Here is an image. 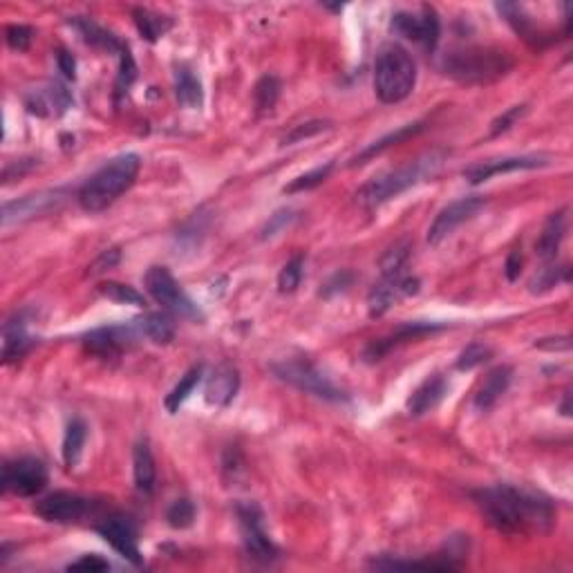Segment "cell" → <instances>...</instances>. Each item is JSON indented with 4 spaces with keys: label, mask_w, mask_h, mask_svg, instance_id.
<instances>
[{
    "label": "cell",
    "mask_w": 573,
    "mask_h": 573,
    "mask_svg": "<svg viewBox=\"0 0 573 573\" xmlns=\"http://www.w3.org/2000/svg\"><path fill=\"white\" fill-rule=\"evenodd\" d=\"M472 497L488 522L504 533H544L553 524V506L546 497L520 491L509 484L482 488Z\"/></svg>",
    "instance_id": "obj_1"
},
{
    "label": "cell",
    "mask_w": 573,
    "mask_h": 573,
    "mask_svg": "<svg viewBox=\"0 0 573 573\" xmlns=\"http://www.w3.org/2000/svg\"><path fill=\"white\" fill-rule=\"evenodd\" d=\"M139 155L126 152L115 157L92 175L78 191L77 200L83 211L102 213L117 202L135 184L139 173Z\"/></svg>",
    "instance_id": "obj_2"
},
{
    "label": "cell",
    "mask_w": 573,
    "mask_h": 573,
    "mask_svg": "<svg viewBox=\"0 0 573 573\" xmlns=\"http://www.w3.org/2000/svg\"><path fill=\"white\" fill-rule=\"evenodd\" d=\"M446 160V152H430V155L422 157L417 161L401 166L397 170H388L383 175H376L370 182L363 184L361 191L356 193V202L365 209H376L381 204L390 202L392 198H399L408 188L417 186V184L426 182L437 170L441 168Z\"/></svg>",
    "instance_id": "obj_3"
},
{
    "label": "cell",
    "mask_w": 573,
    "mask_h": 573,
    "mask_svg": "<svg viewBox=\"0 0 573 573\" xmlns=\"http://www.w3.org/2000/svg\"><path fill=\"white\" fill-rule=\"evenodd\" d=\"M513 59L509 52L493 47H463L441 59V70L462 83H491L509 74Z\"/></svg>",
    "instance_id": "obj_4"
},
{
    "label": "cell",
    "mask_w": 573,
    "mask_h": 573,
    "mask_svg": "<svg viewBox=\"0 0 573 573\" xmlns=\"http://www.w3.org/2000/svg\"><path fill=\"white\" fill-rule=\"evenodd\" d=\"M417 83V65L410 52L401 45L381 47L374 63V92L383 103H399Z\"/></svg>",
    "instance_id": "obj_5"
},
{
    "label": "cell",
    "mask_w": 573,
    "mask_h": 573,
    "mask_svg": "<svg viewBox=\"0 0 573 573\" xmlns=\"http://www.w3.org/2000/svg\"><path fill=\"white\" fill-rule=\"evenodd\" d=\"M274 374L280 381L290 383V386L299 388V390L309 392V395L318 397L325 401H348V395L343 390L334 386L330 381V376L323 374L316 365L307 361H282L271 365Z\"/></svg>",
    "instance_id": "obj_6"
},
{
    "label": "cell",
    "mask_w": 573,
    "mask_h": 573,
    "mask_svg": "<svg viewBox=\"0 0 573 573\" xmlns=\"http://www.w3.org/2000/svg\"><path fill=\"white\" fill-rule=\"evenodd\" d=\"M146 291L152 296L155 303H160L161 307H166L168 312L179 314L184 318H195L202 321V312L198 309V305L184 294V290L179 287V282L175 280V275L170 274L166 266H151L146 271Z\"/></svg>",
    "instance_id": "obj_7"
},
{
    "label": "cell",
    "mask_w": 573,
    "mask_h": 573,
    "mask_svg": "<svg viewBox=\"0 0 573 573\" xmlns=\"http://www.w3.org/2000/svg\"><path fill=\"white\" fill-rule=\"evenodd\" d=\"M47 466L37 457H20L3 466V491L19 497H34L47 487Z\"/></svg>",
    "instance_id": "obj_8"
},
{
    "label": "cell",
    "mask_w": 573,
    "mask_h": 573,
    "mask_svg": "<svg viewBox=\"0 0 573 573\" xmlns=\"http://www.w3.org/2000/svg\"><path fill=\"white\" fill-rule=\"evenodd\" d=\"M94 511H97L94 502L68 491L52 493V495L43 497V500H38L37 504H34V513H37L38 518L54 524L83 522L86 518L94 515Z\"/></svg>",
    "instance_id": "obj_9"
},
{
    "label": "cell",
    "mask_w": 573,
    "mask_h": 573,
    "mask_svg": "<svg viewBox=\"0 0 573 573\" xmlns=\"http://www.w3.org/2000/svg\"><path fill=\"white\" fill-rule=\"evenodd\" d=\"M235 513H238L240 531H242V542L249 558L258 560V562H274L278 558V546L266 536L260 506L253 504V502L238 504L235 506Z\"/></svg>",
    "instance_id": "obj_10"
},
{
    "label": "cell",
    "mask_w": 573,
    "mask_h": 573,
    "mask_svg": "<svg viewBox=\"0 0 573 573\" xmlns=\"http://www.w3.org/2000/svg\"><path fill=\"white\" fill-rule=\"evenodd\" d=\"M392 29L408 41L419 43L428 50H435L441 25L439 16L432 7H422L419 12H397L392 16Z\"/></svg>",
    "instance_id": "obj_11"
},
{
    "label": "cell",
    "mask_w": 573,
    "mask_h": 573,
    "mask_svg": "<svg viewBox=\"0 0 573 573\" xmlns=\"http://www.w3.org/2000/svg\"><path fill=\"white\" fill-rule=\"evenodd\" d=\"M97 531L117 553L124 555L128 562H133L135 567H142V551H139V537L137 527L128 515H108L106 520H102V524H97Z\"/></svg>",
    "instance_id": "obj_12"
},
{
    "label": "cell",
    "mask_w": 573,
    "mask_h": 573,
    "mask_svg": "<svg viewBox=\"0 0 573 573\" xmlns=\"http://www.w3.org/2000/svg\"><path fill=\"white\" fill-rule=\"evenodd\" d=\"M65 193L63 191H41V193L25 195V198L14 200V202H7L3 207V226L20 225V222L34 220V217H41L45 213L54 211L63 204Z\"/></svg>",
    "instance_id": "obj_13"
},
{
    "label": "cell",
    "mask_w": 573,
    "mask_h": 573,
    "mask_svg": "<svg viewBox=\"0 0 573 573\" xmlns=\"http://www.w3.org/2000/svg\"><path fill=\"white\" fill-rule=\"evenodd\" d=\"M484 207H487V200L477 198L475 195V198H462L457 200V202L448 204L446 209H441L439 216L435 217V222H432L430 229H428V244H439L441 240L453 235L457 226L472 220Z\"/></svg>",
    "instance_id": "obj_14"
},
{
    "label": "cell",
    "mask_w": 573,
    "mask_h": 573,
    "mask_svg": "<svg viewBox=\"0 0 573 573\" xmlns=\"http://www.w3.org/2000/svg\"><path fill=\"white\" fill-rule=\"evenodd\" d=\"M419 291V280L410 278V275L395 274V275H383L381 282H376L372 287L370 296H367V309L370 316H383L392 305L404 296H413Z\"/></svg>",
    "instance_id": "obj_15"
},
{
    "label": "cell",
    "mask_w": 573,
    "mask_h": 573,
    "mask_svg": "<svg viewBox=\"0 0 573 573\" xmlns=\"http://www.w3.org/2000/svg\"><path fill=\"white\" fill-rule=\"evenodd\" d=\"M549 157L544 155H522V157H504V160H488L482 164H475L471 168L463 170V177L468 184H482L488 182L495 175L515 173V170H536L549 166Z\"/></svg>",
    "instance_id": "obj_16"
},
{
    "label": "cell",
    "mask_w": 573,
    "mask_h": 573,
    "mask_svg": "<svg viewBox=\"0 0 573 573\" xmlns=\"http://www.w3.org/2000/svg\"><path fill=\"white\" fill-rule=\"evenodd\" d=\"M25 106H28V111L32 115L61 117L72 106V94L61 83H50L47 87L29 92L28 97H25Z\"/></svg>",
    "instance_id": "obj_17"
},
{
    "label": "cell",
    "mask_w": 573,
    "mask_h": 573,
    "mask_svg": "<svg viewBox=\"0 0 573 573\" xmlns=\"http://www.w3.org/2000/svg\"><path fill=\"white\" fill-rule=\"evenodd\" d=\"M240 388V374L233 365H220L213 370V374L207 379L204 388V399L213 408H226L235 399Z\"/></svg>",
    "instance_id": "obj_18"
},
{
    "label": "cell",
    "mask_w": 573,
    "mask_h": 573,
    "mask_svg": "<svg viewBox=\"0 0 573 573\" xmlns=\"http://www.w3.org/2000/svg\"><path fill=\"white\" fill-rule=\"evenodd\" d=\"M439 330V325H432V323H405L401 325L395 334L386 336V339H379L374 343H370V348L363 352V358L367 363L381 361V358L386 356L392 348H397L399 343H405V340H414L423 334H430V332Z\"/></svg>",
    "instance_id": "obj_19"
},
{
    "label": "cell",
    "mask_w": 573,
    "mask_h": 573,
    "mask_svg": "<svg viewBox=\"0 0 573 573\" xmlns=\"http://www.w3.org/2000/svg\"><path fill=\"white\" fill-rule=\"evenodd\" d=\"M446 392H448V381L441 374H432L423 381L422 386L410 395L408 399V413L413 417H422V414L430 413L432 408L439 405V401L444 399Z\"/></svg>",
    "instance_id": "obj_20"
},
{
    "label": "cell",
    "mask_w": 573,
    "mask_h": 573,
    "mask_svg": "<svg viewBox=\"0 0 573 573\" xmlns=\"http://www.w3.org/2000/svg\"><path fill=\"white\" fill-rule=\"evenodd\" d=\"M511 379H513V370L509 365H500L495 370H491L487 374V379L482 381L479 390L475 392V408L479 410H491L493 405L500 401V397L509 390Z\"/></svg>",
    "instance_id": "obj_21"
},
{
    "label": "cell",
    "mask_w": 573,
    "mask_h": 573,
    "mask_svg": "<svg viewBox=\"0 0 573 573\" xmlns=\"http://www.w3.org/2000/svg\"><path fill=\"white\" fill-rule=\"evenodd\" d=\"M32 345V339L28 334V318L25 314H16L12 321L3 327V358L5 363L19 361Z\"/></svg>",
    "instance_id": "obj_22"
},
{
    "label": "cell",
    "mask_w": 573,
    "mask_h": 573,
    "mask_svg": "<svg viewBox=\"0 0 573 573\" xmlns=\"http://www.w3.org/2000/svg\"><path fill=\"white\" fill-rule=\"evenodd\" d=\"M133 339L128 327H102L86 336V348L99 356H117L126 340Z\"/></svg>",
    "instance_id": "obj_23"
},
{
    "label": "cell",
    "mask_w": 573,
    "mask_h": 573,
    "mask_svg": "<svg viewBox=\"0 0 573 573\" xmlns=\"http://www.w3.org/2000/svg\"><path fill=\"white\" fill-rule=\"evenodd\" d=\"M564 233H567V213L558 211L546 220L544 229H542L540 238L536 242V253L537 258H542L544 262L555 260L560 251V244H562Z\"/></svg>",
    "instance_id": "obj_24"
},
{
    "label": "cell",
    "mask_w": 573,
    "mask_h": 573,
    "mask_svg": "<svg viewBox=\"0 0 573 573\" xmlns=\"http://www.w3.org/2000/svg\"><path fill=\"white\" fill-rule=\"evenodd\" d=\"M175 97H177L179 106L188 108V111H200L204 103L202 83L186 65H179L175 70Z\"/></svg>",
    "instance_id": "obj_25"
},
{
    "label": "cell",
    "mask_w": 573,
    "mask_h": 573,
    "mask_svg": "<svg viewBox=\"0 0 573 573\" xmlns=\"http://www.w3.org/2000/svg\"><path fill=\"white\" fill-rule=\"evenodd\" d=\"M133 472H135V487L142 493H152L157 479V468L152 450L148 441H139L133 450Z\"/></svg>",
    "instance_id": "obj_26"
},
{
    "label": "cell",
    "mask_w": 573,
    "mask_h": 573,
    "mask_svg": "<svg viewBox=\"0 0 573 573\" xmlns=\"http://www.w3.org/2000/svg\"><path fill=\"white\" fill-rule=\"evenodd\" d=\"M72 25L78 29V34L83 37V41L90 43V45L102 47V50H108V52H119V54L126 50V45L115 37V34L108 32V29H103L102 25H97L94 20L74 19Z\"/></svg>",
    "instance_id": "obj_27"
},
{
    "label": "cell",
    "mask_w": 573,
    "mask_h": 573,
    "mask_svg": "<svg viewBox=\"0 0 573 573\" xmlns=\"http://www.w3.org/2000/svg\"><path fill=\"white\" fill-rule=\"evenodd\" d=\"M422 130H423V121H417V124H408V126H404V128L395 130V133L386 135V137H381L379 142L370 143V146H367L365 151L358 152V155L354 157L352 161H349V166L365 164V161L370 160V157L379 155V152H383V151H386V148L397 146V143L405 142V139H410V137H414V135H419V133H422Z\"/></svg>",
    "instance_id": "obj_28"
},
{
    "label": "cell",
    "mask_w": 573,
    "mask_h": 573,
    "mask_svg": "<svg viewBox=\"0 0 573 573\" xmlns=\"http://www.w3.org/2000/svg\"><path fill=\"white\" fill-rule=\"evenodd\" d=\"M87 437V426L83 419H72L68 423V430H65L63 437V462L68 468H74L81 459L83 446H86Z\"/></svg>",
    "instance_id": "obj_29"
},
{
    "label": "cell",
    "mask_w": 573,
    "mask_h": 573,
    "mask_svg": "<svg viewBox=\"0 0 573 573\" xmlns=\"http://www.w3.org/2000/svg\"><path fill=\"white\" fill-rule=\"evenodd\" d=\"M202 376H204V367L198 365V367H191V370L179 379V383L173 388V392L166 397V408H168V413H177V410L182 408L184 401L193 395L195 388L202 383Z\"/></svg>",
    "instance_id": "obj_30"
},
{
    "label": "cell",
    "mask_w": 573,
    "mask_h": 573,
    "mask_svg": "<svg viewBox=\"0 0 573 573\" xmlns=\"http://www.w3.org/2000/svg\"><path fill=\"white\" fill-rule=\"evenodd\" d=\"M139 330L143 332V336L152 340L157 345H166L175 339V325L166 314L151 312L139 321Z\"/></svg>",
    "instance_id": "obj_31"
},
{
    "label": "cell",
    "mask_w": 573,
    "mask_h": 573,
    "mask_svg": "<svg viewBox=\"0 0 573 573\" xmlns=\"http://www.w3.org/2000/svg\"><path fill=\"white\" fill-rule=\"evenodd\" d=\"M133 16H135V25H137L139 34L151 43L160 41V38L168 32L170 25H173V20L166 19V16L155 14V12L151 10H142V7L135 10Z\"/></svg>",
    "instance_id": "obj_32"
},
{
    "label": "cell",
    "mask_w": 573,
    "mask_h": 573,
    "mask_svg": "<svg viewBox=\"0 0 573 573\" xmlns=\"http://www.w3.org/2000/svg\"><path fill=\"white\" fill-rule=\"evenodd\" d=\"M280 90H282L280 78L274 77V74H265V77L256 83V90H253V102H256L258 112L274 111V106L278 103Z\"/></svg>",
    "instance_id": "obj_33"
},
{
    "label": "cell",
    "mask_w": 573,
    "mask_h": 573,
    "mask_svg": "<svg viewBox=\"0 0 573 573\" xmlns=\"http://www.w3.org/2000/svg\"><path fill=\"white\" fill-rule=\"evenodd\" d=\"M99 294L106 296L108 300H112V303H119V305H135V307H143V305H146L143 296L139 294L135 287H130V284L103 282V284H99Z\"/></svg>",
    "instance_id": "obj_34"
},
{
    "label": "cell",
    "mask_w": 573,
    "mask_h": 573,
    "mask_svg": "<svg viewBox=\"0 0 573 573\" xmlns=\"http://www.w3.org/2000/svg\"><path fill=\"white\" fill-rule=\"evenodd\" d=\"M332 170H334V161H327L325 166H318V168H314V170H309V173L300 175V177L291 179V182L284 186V193L294 195V193H303V191H309V188L321 186V184L330 177Z\"/></svg>",
    "instance_id": "obj_35"
},
{
    "label": "cell",
    "mask_w": 573,
    "mask_h": 573,
    "mask_svg": "<svg viewBox=\"0 0 573 573\" xmlns=\"http://www.w3.org/2000/svg\"><path fill=\"white\" fill-rule=\"evenodd\" d=\"M305 274V258L303 256H294L287 265L282 266L278 275V290L280 294H291V291L299 290L300 280H303Z\"/></svg>",
    "instance_id": "obj_36"
},
{
    "label": "cell",
    "mask_w": 573,
    "mask_h": 573,
    "mask_svg": "<svg viewBox=\"0 0 573 573\" xmlns=\"http://www.w3.org/2000/svg\"><path fill=\"white\" fill-rule=\"evenodd\" d=\"M562 280H569L567 266H544V269H540L533 275L531 282H528V290L533 294H542V291L553 290L555 284L562 282Z\"/></svg>",
    "instance_id": "obj_37"
},
{
    "label": "cell",
    "mask_w": 573,
    "mask_h": 573,
    "mask_svg": "<svg viewBox=\"0 0 573 573\" xmlns=\"http://www.w3.org/2000/svg\"><path fill=\"white\" fill-rule=\"evenodd\" d=\"M491 358H493V349L488 348L487 343H471L462 354H459L454 365H457V370L466 372V370H475V367L484 365V363L491 361Z\"/></svg>",
    "instance_id": "obj_38"
},
{
    "label": "cell",
    "mask_w": 573,
    "mask_h": 573,
    "mask_svg": "<svg viewBox=\"0 0 573 573\" xmlns=\"http://www.w3.org/2000/svg\"><path fill=\"white\" fill-rule=\"evenodd\" d=\"M166 522L173 528H188L195 522V504L186 497L182 500H175L173 504L166 511Z\"/></svg>",
    "instance_id": "obj_39"
},
{
    "label": "cell",
    "mask_w": 573,
    "mask_h": 573,
    "mask_svg": "<svg viewBox=\"0 0 573 573\" xmlns=\"http://www.w3.org/2000/svg\"><path fill=\"white\" fill-rule=\"evenodd\" d=\"M408 256H410L408 242H399V244H395L392 249H388L386 256L381 258V274L383 275L404 274V266H405V262H408Z\"/></svg>",
    "instance_id": "obj_40"
},
{
    "label": "cell",
    "mask_w": 573,
    "mask_h": 573,
    "mask_svg": "<svg viewBox=\"0 0 573 573\" xmlns=\"http://www.w3.org/2000/svg\"><path fill=\"white\" fill-rule=\"evenodd\" d=\"M330 128H332L330 121H321V119L307 121V124H299L290 130V135H284L282 146H291V143H299V142H303V139L316 137L318 133H323V130H330Z\"/></svg>",
    "instance_id": "obj_41"
},
{
    "label": "cell",
    "mask_w": 573,
    "mask_h": 573,
    "mask_svg": "<svg viewBox=\"0 0 573 573\" xmlns=\"http://www.w3.org/2000/svg\"><path fill=\"white\" fill-rule=\"evenodd\" d=\"M296 213L291 211V209H280V211H275L274 216L269 217V222H266L265 226H262L260 231V238L262 240H269V238H275L278 233H282L284 229H290L291 225L296 222Z\"/></svg>",
    "instance_id": "obj_42"
},
{
    "label": "cell",
    "mask_w": 573,
    "mask_h": 573,
    "mask_svg": "<svg viewBox=\"0 0 573 573\" xmlns=\"http://www.w3.org/2000/svg\"><path fill=\"white\" fill-rule=\"evenodd\" d=\"M527 115V106H513L509 108L506 112H502L500 117H497L495 121L491 124V137H497V135L506 133V130H511L515 126V121L522 119V117Z\"/></svg>",
    "instance_id": "obj_43"
},
{
    "label": "cell",
    "mask_w": 573,
    "mask_h": 573,
    "mask_svg": "<svg viewBox=\"0 0 573 573\" xmlns=\"http://www.w3.org/2000/svg\"><path fill=\"white\" fill-rule=\"evenodd\" d=\"M5 34H7V45H10L12 50L25 52L29 45H32L34 29L28 28V25H10Z\"/></svg>",
    "instance_id": "obj_44"
},
{
    "label": "cell",
    "mask_w": 573,
    "mask_h": 573,
    "mask_svg": "<svg viewBox=\"0 0 573 573\" xmlns=\"http://www.w3.org/2000/svg\"><path fill=\"white\" fill-rule=\"evenodd\" d=\"M135 77H137V68H135V61L133 56H130V50L126 47V50L121 52V72H119V78H117V94L128 92V87L133 86Z\"/></svg>",
    "instance_id": "obj_45"
},
{
    "label": "cell",
    "mask_w": 573,
    "mask_h": 573,
    "mask_svg": "<svg viewBox=\"0 0 573 573\" xmlns=\"http://www.w3.org/2000/svg\"><path fill=\"white\" fill-rule=\"evenodd\" d=\"M119 260H121L119 249H108V251H103L102 256L97 258V260H94L90 266H87V274H90V275L103 274V271H108V269H112V266L119 265Z\"/></svg>",
    "instance_id": "obj_46"
},
{
    "label": "cell",
    "mask_w": 573,
    "mask_h": 573,
    "mask_svg": "<svg viewBox=\"0 0 573 573\" xmlns=\"http://www.w3.org/2000/svg\"><path fill=\"white\" fill-rule=\"evenodd\" d=\"M352 278L354 275L349 274V271H339V274H334L325 284H323L321 296H327V299H330V296L340 294V291H345L349 284H352Z\"/></svg>",
    "instance_id": "obj_47"
},
{
    "label": "cell",
    "mask_w": 573,
    "mask_h": 573,
    "mask_svg": "<svg viewBox=\"0 0 573 573\" xmlns=\"http://www.w3.org/2000/svg\"><path fill=\"white\" fill-rule=\"evenodd\" d=\"M70 571H108L111 569V564H108V560H103L102 555H83V558H78L77 562L70 564Z\"/></svg>",
    "instance_id": "obj_48"
},
{
    "label": "cell",
    "mask_w": 573,
    "mask_h": 573,
    "mask_svg": "<svg viewBox=\"0 0 573 573\" xmlns=\"http://www.w3.org/2000/svg\"><path fill=\"white\" fill-rule=\"evenodd\" d=\"M536 348L549 349V352H567V349H571V339H569V336H555V339H540V340H536Z\"/></svg>",
    "instance_id": "obj_49"
},
{
    "label": "cell",
    "mask_w": 573,
    "mask_h": 573,
    "mask_svg": "<svg viewBox=\"0 0 573 573\" xmlns=\"http://www.w3.org/2000/svg\"><path fill=\"white\" fill-rule=\"evenodd\" d=\"M56 63H59V70L63 72L65 78H72V81L77 78V61L68 50H61L56 54Z\"/></svg>",
    "instance_id": "obj_50"
},
{
    "label": "cell",
    "mask_w": 573,
    "mask_h": 573,
    "mask_svg": "<svg viewBox=\"0 0 573 573\" xmlns=\"http://www.w3.org/2000/svg\"><path fill=\"white\" fill-rule=\"evenodd\" d=\"M506 278L511 280V282H515V280L520 278V271H522V253L520 251H511L509 258H506Z\"/></svg>",
    "instance_id": "obj_51"
}]
</instances>
